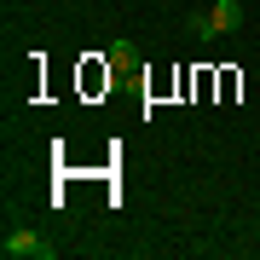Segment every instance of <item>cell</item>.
<instances>
[{"mask_svg": "<svg viewBox=\"0 0 260 260\" xmlns=\"http://www.w3.org/2000/svg\"><path fill=\"white\" fill-rule=\"evenodd\" d=\"M104 58H110L116 75H127L133 64H139V47H133V41H110V52H104Z\"/></svg>", "mask_w": 260, "mask_h": 260, "instance_id": "obj_3", "label": "cell"}, {"mask_svg": "<svg viewBox=\"0 0 260 260\" xmlns=\"http://www.w3.org/2000/svg\"><path fill=\"white\" fill-rule=\"evenodd\" d=\"M237 23H243V6H237V0H214L208 12H191V18H185V29H191L197 41H220V35H232Z\"/></svg>", "mask_w": 260, "mask_h": 260, "instance_id": "obj_1", "label": "cell"}, {"mask_svg": "<svg viewBox=\"0 0 260 260\" xmlns=\"http://www.w3.org/2000/svg\"><path fill=\"white\" fill-rule=\"evenodd\" d=\"M0 254L6 260H52V243H41V232H6Z\"/></svg>", "mask_w": 260, "mask_h": 260, "instance_id": "obj_2", "label": "cell"}]
</instances>
